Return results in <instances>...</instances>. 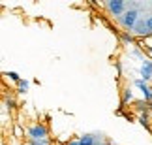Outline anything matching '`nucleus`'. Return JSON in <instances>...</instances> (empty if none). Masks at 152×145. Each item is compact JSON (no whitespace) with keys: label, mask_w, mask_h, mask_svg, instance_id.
I'll return each mask as SVG.
<instances>
[{"label":"nucleus","mask_w":152,"mask_h":145,"mask_svg":"<svg viewBox=\"0 0 152 145\" xmlns=\"http://www.w3.org/2000/svg\"><path fill=\"white\" fill-rule=\"evenodd\" d=\"M26 136L28 140H45V138H49V128L45 123H32L30 126L26 128Z\"/></svg>","instance_id":"obj_1"},{"label":"nucleus","mask_w":152,"mask_h":145,"mask_svg":"<svg viewBox=\"0 0 152 145\" xmlns=\"http://www.w3.org/2000/svg\"><path fill=\"white\" fill-rule=\"evenodd\" d=\"M137 21H139V11H137L135 8L126 10V11H124V15L118 17L120 26L124 28V30H128V32H132V30H133V26L137 25Z\"/></svg>","instance_id":"obj_2"},{"label":"nucleus","mask_w":152,"mask_h":145,"mask_svg":"<svg viewBox=\"0 0 152 145\" xmlns=\"http://www.w3.org/2000/svg\"><path fill=\"white\" fill-rule=\"evenodd\" d=\"M105 8H107L109 15L113 17H122L126 11V0H105Z\"/></svg>","instance_id":"obj_3"},{"label":"nucleus","mask_w":152,"mask_h":145,"mask_svg":"<svg viewBox=\"0 0 152 145\" xmlns=\"http://www.w3.org/2000/svg\"><path fill=\"white\" fill-rule=\"evenodd\" d=\"M135 36L139 38V40H145V38H148V36H152V32H150V28H148V23H147V19H139L137 21V25L133 26V30H132Z\"/></svg>","instance_id":"obj_4"},{"label":"nucleus","mask_w":152,"mask_h":145,"mask_svg":"<svg viewBox=\"0 0 152 145\" xmlns=\"http://www.w3.org/2000/svg\"><path fill=\"white\" fill-rule=\"evenodd\" d=\"M139 75H141V79H145V81H152V59L143 57L141 68H139Z\"/></svg>","instance_id":"obj_5"},{"label":"nucleus","mask_w":152,"mask_h":145,"mask_svg":"<svg viewBox=\"0 0 152 145\" xmlns=\"http://www.w3.org/2000/svg\"><path fill=\"white\" fill-rule=\"evenodd\" d=\"M133 85L139 89V92L143 94V100H147L150 102L152 100V87L148 85V81H145V79H135L133 81Z\"/></svg>","instance_id":"obj_6"},{"label":"nucleus","mask_w":152,"mask_h":145,"mask_svg":"<svg viewBox=\"0 0 152 145\" xmlns=\"http://www.w3.org/2000/svg\"><path fill=\"white\" fill-rule=\"evenodd\" d=\"M120 42H122V43H126V45H137L139 38H137L133 32H128V30H124V32L120 34Z\"/></svg>","instance_id":"obj_7"},{"label":"nucleus","mask_w":152,"mask_h":145,"mask_svg":"<svg viewBox=\"0 0 152 145\" xmlns=\"http://www.w3.org/2000/svg\"><path fill=\"white\" fill-rule=\"evenodd\" d=\"M132 102H133V91L130 87H126V89H122V106H128Z\"/></svg>","instance_id":"obj_8"},{"label":"nucleus","mask_w":152,"mask_h":145,"mask_svg":"<svg viewBox=\"0 0 152 145\" xmlns=\"http://www.w3.org/2000/svg\"><path fill=\"white\" fill-rule=\"evenodd\" d=\"M11 134H13L15 140H23V138H25V128L21 126V123H15V124H13V128H11Z\"/></svg>","instance_id":"obj_9"},{"label":"nucleus","mask_w":152,"mask_h":145,"mask_svg":"<svg viewBox=\"0 0 152 145\" xmlns=\"http://www.w3.org/2000/svg\"><path fill=\"white\" fill-rule=\"evenodd\" d=\"M137 121H139V124L145 126V128H150V117H148V111H145V113H137Z\"/></svg>","instance_id":"obj_10"},{"label":"nucleus","mask_w":152,"mask_h":145,"mask_svg":"<svg viewBox=\"0 0 152 145\" xmlns=\"http://www.w3.org/2000/svg\"><path fill=\"white\" fill-rule=\"evenodd\" d=\"M28 89H30V81H26V79H21L19 83H17V92L19 94H26Z\"/></svg>","instance_id":"obj_11"},{"label":"nucleus","mask_w":152,"mask_h":145,"mask_svg":"<svg viewBox=\"0 0 152 145\" xmlns=\"http://www.w3.org/2000/svg\"><path fill=\"white\" fill-rule=\"evenodd\" d=\"M4 77H6V79H10V81H13V83H15V85H17V83H19V81H21V79H23V77H21V75H19V74H17V72H13V70H6V72H4Z\"/></svg>","instance_id":"obj_12"},{"label":"nucleus","mask_w":152,"mask_h":145,"mask_svg":"<svg viewBox=\"0 0 152 145\" xmlns=\"http://www.w3.org/2000/svg\"><path fill=\"white\" fill-rule=\"evenodd\" d=\"M79 141H81V145H96V140L92 134H83L79 138Z\"/></svg>","instance_id":"obj_13"},{"label":"nucleus","mask_w":152,"mask_h":145,"mask_svg":"<svg viewBox=\"0 0 152 145\" xmlns=\"http://www.w3.org/2000/svg\"><path fill=\"white\" fill-rule=\"evenodd\" d=\"M145 49V55L148 57V59H152V47H143Z\"/></svg>","instance_id":"obj_14"},{"label":"nucleus","mask_w":152,"mask_h":145,"mask_svg":"<svg viewBox=\"0 0 152 145\" xmlns=\"http://www.w3.org/2000/svg\"><path fill=\"white\" fill-rule=\"evenodd\" d=\"M64 145H81V141L79 140H69V141H66Z\"/></svg>","instance_id":"obj_15"},{"label":"nucleus","mask_w":152,"mask_h":145,"mask_svg":"<svg viewBox=\"0 0 152 145\" xmlns=\"http://www.w3.org/2000/svg\"><path fill=\"white\" fill-rule=\"evenodd\" d=\"M147 23H148V28H150V32H152V15L147 17Z\"/></svg>","instance_id":"obj_16"},{"label":"nucleus","mask_w":152,"mask_h":145,"mask_svg":"<svg viewBox=\"0 0 152 145\" xmlns=\"http://www.w3.org/2000/svg\"><path fill=\"white\" fill-rule=\"evenodd\" d=\"M86 2H88V4H92V6H96V4H98L96 0H86Z\"/></svg>","instance_id":"obj_17"}]
</instances>
